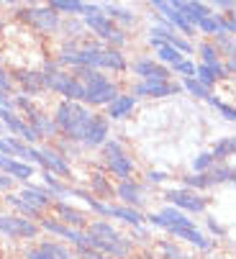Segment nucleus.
Masks as SVG:
<instances>
[{"label": "nucleus", "mask_w": 236, "mask_h": 259, "mask_svg": "<svg viewBox=\"0 0 236 259\" xmlns=\"http://www.w3.org/2000/svg\"><path fill=\"white\" fill-rule=\"evenodd\" d=\"M93 110L85 103H72V100H62L54 110V123L59 128V134H64L67 141H77L83 144L88 126L93 123Z\"/></svg>", "instance_id": "obj_1"}, {"label": "nucleus", "mask_w": 236, "mask_h": 259, "mask_svg": "<svg viewBox=\"0 0 236 259\" xmlns=\"http://www.w3.org/2000/svg\"><path fill=\"white\" fill-rule=\"evenodd\" d=\"M88 234L93 239V249L108 254L110 259H129L134 254V239L124 236L118 229L105 224V221H93L88 226Z\"/></svg>", "instance_id": "obj_2"}, {"label": "nucleus", "mask_w": 236, "mask_h": 259, "mask_svg": "<svg viewBox=\"0 0 236 259\" xmlns=\"http://www.w3.org/2000/svg\"><path fill=\"white\" fill-rule=\"evenodd\" d=\"M72 75L85 85V105H95V108L105 105L108 108L118 95H121L118 88L113 85V80L108 75H103L100 69H74Z\"/></svg>", "instance_id": "obj_3"}, {"label": "nucleus", "mask_w": 236, "mask_h": 259, "mask_svg": "<svg viewBox=\"0 0 236 259\" xmlns=\"http://www.w3.org/2000/svg\"><path fill=\"white\" fill-rule=\"evenodd\" d=\"M44 82H47V90L52 93H59L64 100H72V103H85V85L77 80L72 72H64L59 69L57 62H47L44 64Z\"/></svg>", "instance_id": "obj_4"}, {"label": "nucleus", "mask_w": 236, "mask_h": 259, "mask_svg": "<svg viewBox=\"0 0 236 259\" xmlns=\"http://www.w3.org/2000/svg\"><path fill=\"white\" fill-rule=\"evenodd\" d=\"M83 23H85V28H90L93 33H98L100 39L110 41L113 49H121V47L126 44V33H124L121 28H115V23L103 13L100 6L88 3V11H85V16H83Z\"/></svg>", "instance_id": "obj_5"}, {"label": "nucleus", "mask_w": 236, "mask_h": 259, "mask_svg": "<svg viewBox=\"0 0 236 259\" xmlns=\"http://www.w3.org/2000/svg\"><path fill=\"white\" fill-rule=\"evenodd\" d=\"M103 159H105V167L113 172V177H118V180H131V175H134V169H136V164H134V159L129 157V152L124 149V144L121 141H115V139H108L105 144H103Z\"/></svg>", "instance_id": "obj_6"}, {"label": "nucleus", "mask_w": 236, "mask_h": 259, "mask_svg": "<svg viewBox=\"0 0 236 259\" xmlns=\"http://www.w3.org/2000/svg\"><path fill=\"white\" fill-rule=\"evenodd\" d=\"M18 16L26 23H31L33 28H38L42 33H54L62 26V18L52 6H28V8H21Z\"/></svg>", "instance_id": "obj_7"}, {"label": "nucleus", "mask_w": 236, "mask_h": 259, "mask_svg": "<svg viewBox=\"0 0 236 259\" xmlns=\"http://www.w3.org/2000/svg\"><path fill=\"white\" fill-rule=\"evenodd\" d=\"M38 226H42V231H49V234L69 241L74 249H93L90 234H85L80 229H72V226L62 224V221H57V218H42V221H38Z\"/></svg>", "instance_id": "obj_8"}, {"label": "nucleus", "mask_w": 236, "mask_h": 259, "mask_svg": "<svg viewBox=\"0 0 236 259\" xmlns=\"http://www.w3.org/2000/svg\"><path fill=\"white\" fill-rule=\"evenodd\" d=\"M165 200L172 208L182 210V213H206L208 210V198L203 193H195V190H187V188H177V190L172 188V190H167L165 193Z\"/></svg>", "instance_id": "obj_9"}, {"label": "nucleus", "mask_w": 236, "mask_h": 259, "mask_svg": "<svg viewBox=\"0 0 236 259\" xmlns=\"http://www.w3.org/2000/svg\"><path fill=\"white\" fill-rule=\"evenodd\" d=\"M38 231H42V226L18 213H0V234L11 239H36Z\"/></svg>", "instance_id": "obj_10"}, {"label": "nucleus", "mask_w": 236, "mask_h": 259, "mask_svg": "<svg viewBox=\"0 0 236 259\" xmlns=\"http://www.w3.org/2000/svg\"><path fill=\"white\" fill-rule=\"evenodd\" d=\"M146 221H149L154 229H165L167 234H170L172 229L195 226V221L187 218V213H182V210H177V208H172V205H165L162 210H156V213H149Z\"/></svg>", "instance_id": "obj_11"}, {"label": "nucleus", "mask_w": 236, "mask_h": 259, "mask_svg": "<svg viewBox=\"0 0 236 259\" xmlns=\"http://www.w3.org/2000/svg\"><path fill=\"white\" fill-rule=\"evenodd\" d=\"M182 90V85L177 82H165V80H139L131 90V95L139 100V98H149V100H156V98H170V95H177Z\"/></svg>", "instance_id": "obj_12"}, {"label": "nucleus", "mask_w": 236, "mask_h": 259, "mask_svg": "<svg viewBox=\"0 0 236 259\" xmlns=\"http://www.w3.org/2000/svg\"><path fill=\"white\" fill-rule=\"evenodd\" d=\"M151 8L156 11V13H160L180 36H185V39H187V36H192L195 33V28L185 21V16L175 8V3H170V0H154V3H151Z\"/></svg>", "instance_id": "obj_13"}, {"label": "nucleus", "mask_w": 236, "mask_h": 259, "mask_svg": "<svg viewBox=\"0 0 236 259\" xmlns=\"http://www.w3.org/2000/svg\"><path fill=\"white\" fill-rule=\"evenodd\" d=\"M129 69L134 72L139 80H165V82L172 80V69H167L165 64H160V62L151 59V57H141V59H136Z\"/></svg>", "instance_id": "obj_14"}, {"label": "nucleus", "mask_w": 236, "mask_h": 259, "mask_svg": "<svg viewBox=\"0 0 236 259\" xmlns=\"http://www.w3.org/2000/svg\"><path fill=\"white\" fill-rule=\"evenodd\" d=\"M115 198H121L124 205L136 208V210H141V205L146 203L144 188H141V182H136V180H124V182H118V185H115Z\"/></svg>", "instance_id": "obj_15"}, {"label": "nucleus", "mask_w": 236, "mask_h": 259, "mask_svg": "<svg viewBox=\"0 0 236 259\" xmlns=\"http://www.w3.org/2000/svg\"><path fill=\"white\" fill-rule=\"evenodd\" d=\"M108 134H110V121L105 116H93V123L88 126V134H85V146L88 149H103V144L108 141Z\"/></svg>", "instance_id": "obj_16"}, {"label": "nucleus", "mask_w": 236, "mask_h": 259, "mask_svg": "<svg viewBox=\"0 0 236 259\" xmlns=\"http://www.w3.org/2000/svg\"><path fill=\"white\" fill-rule=\"evenodd\" d=\"M16 82L21 85V95H38V93L47 90L44 72H38V69H18Z\"/></svg>", "instance_id": "obj_17"}, {"label": "nucleus", "mask_w": 236, "mask_h": 259, "mask_svg": "<svg viewBox=\"0 0 236 259\" xmlns=\"http://www.w3.org/2000/svg\"><path fill=\"white\" fill-rule=\"evenodd\" d=\"M0 172L13 177V180H18V182H28L33 177V164L21 162V159H13V157L0 152Z\"/></svg>", "instance_id": "obj_18"}, {"label": "nucleus", "mask_w": 236, "mask_h": 259, "mask_svg": "<svg viewBox=\"0 0 236 259\" xmlns=\"http://www.w3.org/2000/svg\"><path fill=\"white\" fill-rule=\"evenodd\" d=\"M175 8L185 16V21H187L192 28H198V23H201L206 16L213 13L211 6H206V3H192V0H175Z\"/></svg>", "instance_id": "obj_19"}, {"label": "nucleus", "mask_w": 236, "mask_h": 259, "mask_svg": "<svg viewBox=\"0 0 236 259\" xmlns=\"http://www.w3.org/2000/svg\"><path fill=\"white\" fill-rule=\"evenodd\" d=\"M170 234H172L175 239H182V241L192 244L195 249H201V251H211V249H213V244H216V239L206 236L203 231H198L195 226H185V229H172Z\"/></svg>", "instance_id": "obj_20"}, {"label": "nucleus", "mask_w": 236, "mask_h": 259, "mask_svg": "<svg viewBox=\"0 0 236 259\" xmlns=\"http://www.w3.org/2000/svg\"><path fill=\"white\" fill-rule=\"evenodd\" d=\"M134 108H136V98H134L131 93H129V95H118V98L108 105L105 118H108V121H121V118H126V116L134 113Z\"/></svg>", "instance_id": "obj_21"}, {"label": "nucleus", "mask_w": 236, "mask_h": 259, "mask_svg": "<svg viewBox=\"0 0 236 259\" xmlns=\"http://www.w3.org/2000/svg\"><path fill=\"white\" fill-rule=\"evenodd\" d=\"M52 208H54V213H57V221H62V224H67V226H72V229H80V226L88 224L85 213L77 210V208H72L69 203H54Z\"/></svg>", "instance_id": "obj_22"}, {"label": "nucleus", "mask_w": 236, "mask_h": 259, "mask_svg": "<svg viewBox=\"0 0 236 259\" xmlns=\"http://www.w3.org/2000/svg\"><path fill=\"white\" fill-rule=\"evenodd\" d=\"M18 195H21L28 205H33L36 210H47V208L54 205L52 195H49L47 190H42V188H33V185H23V190H21Z\"/></svg>", "instance_id": "obj_23"}, {"label": "nucleus", "mask_w": 236, "mask_h": 259, "mask_svg": "<svg viewBox=\"0 0 236 259\" xmlns=\"http://www.w3.org/2000/svg\"><path fill=\"white\" fill-rule=\"evenodd\" d=\"M42 154L47 159V172H54V175H62V177H72V167H69L64 154H59L57 149H52V146H44Z\"/></svg>", "instance_id": "obj_24"}, {"label": "nucleus", "mask_w": 236, "mask_h": 259, "mask_svg": "<svg viewBox=\"0 0 236 259\" xmlns=\"http://www.w3.org/2000/svg\"><path fill=\"white\" fill-rule=\"evenodd\" d=\"M226 77H228V75H226V69H223V62H221V64H216V67L198 64V69H195V80H198L201 85H206L208 90H211L216 82L226 80Z\"/></svg>", "instance_id": "obj_25"}, {"label": "nucleus", "mask_w": 236, "mask_h": 259, "mask_svg": "<svg viewBox=\"0 0 236 259\" xmlns=\"http://www.w3.org/2000/svg\"><path fill=\"white\" fill-rule=\"evenodd\" d=\"M198 31H201L203 36H213V39L228 36V31H226V21H223V13H211V16H206V18L198 23Z\"/></svg>", "instance_id": "obj_26"}, {"label": "nucleus", "mask_w": 236, "mask_h": 259, "mask_svg": "<svg viewBox=\"0 0 236 259\" xmlns=\"http://www.w3.org/2000/svg\"><path fill=\"white\" fill-rule=\"evenodd\" d=\"M28 126L38 134V139H44V136H57V134H59L54 118H49V116H44V113H38V110H33V113L28 116Z\"/></svg>", "instance_id": "obj_27"}, {"label": "nucleus", "mask_w": 236, "mask_h": 259, "mask_svg": "<svg viewBox=\"0 0 236 259\" xmlns=\"http://www.w3.org/2000/svg\"><path fill=\"white\" fill-rule=\"evenodd\" d=\"M131 64L126 62V54L121 49H113V47H105L103 49V62H100V69H113V72H126Z\"/></svg>", "instance_id": "obj_28"}, {"label": "nucleus", "mask_w": 236, "mask_h": 259, "mask_svg": "<svg viewBox=\"0 0 236 259\" xmlns=\"http://www.w3.org/2000/svg\"><path fill=\"white\" fill-rule=\"evenodd\" d=\"M211 154H213L216 164H226V162H228V157H236L233 136H221V139L211 146Z\"/></svg>", "instance_id": "obj_29"}, {"label": "nucleus", "mask_w": 236, "mask_h": 259, "mask_svg": "<svg viewBox=\"0 0 236 259\" xmlns=\"http://www.w3.org/2000/svg\"><path fill=\"white\" fill-rule=\"evenodd\" d=\"M0 152L3 154H8V157H18L21 162L26 159V154H28V144H23L21 139H16V136H0Z\"/></svg>", "instance_id": "obj_30"}, {"label": "nucleus", "mask_w": 236, "mask_h": 259, "mask_svg": "<svg viewBox=\"0 0 236 259\" xmlns=\"http://www.w3.org/2000/svg\"><path fill=\"white\" fill-rule=\"evenodd\" d=\"M154 59L160 62V64H165L167 69H172L175 64H180L182 59H185V54L182 52H177L175 47H170V44H160L154 49Z\"/></svg>", "instance_id": "obj_31"}, {"label": "nucleus", "mask_w": 236, "mask_h": 259, "mask_svg": "<svg viewBox=\"0 0 236 259\" xmlns=\"http://www.w3.org/2000/svg\"><path fill=\"white\" fill-rule=\"evenodd\" d=\"M49 6H52L57 13H67L69 18H72V16H74V18H77V16L83 18L85 11H88V3H80V0H52Z\"/></svg>", "instance_id": "obj_32"}, {"label": "nucleus", "mask_w": 236, "mask_h": 259, "mask_svg": "<svg viewBox=\"0 0 236 259\" xmlns=\"http://www.w3.org/2000/svg\"><path fill=\"white\" fill-rule=\"evenodd\" d=\"M103 11H105V16L113 21V23H121V26H134L136 23V13H131V11H126V8H121V6H100Z\"/></svg>", "instance_id": "obj_33"}, {"label": "nucleus", "mask_w": 236, "mask_h": 259, "mask_svg": "<svg viewBox=\"0 0 236 259\" xmlns=\"http://www.w3.org/2000/svg\"><path fill=\"white\" fill-rule=\"evenodd\" d=\"M6 203H8L11 208H16V210H18V215H23V218H28V221H31V218H38V221H42V210H36L33 205H28L21 195H11V193H8Z\"/></svg>", "instance_id": "obj_34"}, {"label": "nucleus", "mask_w": 236, "mask_h": 259, "mask_svg": "<svg viewBox=\"0 0 236 259\" xmlns=\"http://www.w3.org/2000/svg\"><path fill=\"white\" fill-rule=\"evenodd\" d=\"M90 185H93V195H95V198L100 195L103 200H110L113 193H115L113 185L103 177V172H93V175H90Z\"/></svg>", "instance_id": "obj_35"}, {"label": "nucleus", "mask_w": 236, "mask_h": 259, "mask_svg": "<svg viewBox=\"0 0 236 259\" xmlns=\"http://www.w3.org/2000/svg\"><path fill=\"white\" fill-rule=\"evenodd\" d=\"M182 188L187 190H195V193H203V190H211L213 185H211V177L208 175H185L182 177Z\"/></svg>", "instance_id": "obj_36"}, {"label": "nucleus", "mask_w": 236, "mask_h": 259, "mask_svg": "<svg viewBox=\"0 0 236 259\" xmlns=\"http://www.w3.org/2000/svg\"><path fill=\"white\" fill-rule=\"evenodd\" d=\"M198 54H201V64H208V67L221 64V52L216 49L213 41H203V44H198Z\"/></svg>", "instance_id": "obj_37"}, {"label": "nucleus", "mask_w": 236, "mask_h": 259, "mask_svg": "<svg viewBox=\"0 0 236 259\" xmlns=\"http://www.w3.org/2000/svg\"><path fill=\"white\" fill-rule=\"evenodd\" d=\"M213 167H216V159H213L211 152H201V154L192 157V172L195 175H208Z\"/></svg>", "instance_id": "obj_38"}, {"label": "nucleus", "mask_w": 236, "mask_h": 259, "mask_svg": "<svg viewBox=\"0 0 236 259\" xmlns=\"http://www.w3.org/2000/svg\"><path fill=\"white\" fill-rule=\"evenodd\" d=\"M156 251H160V259H187L185 251L170 239H162L160 244H156Z\"/></svg>", "instance_id": "obj_39"}, {"label": "nucleus", "mask_w": 236, "mask_h": 259, "mask_svg": "<svg viewBox=\"0 0 236 259\" xmlns=\"http://www.w3.org/2000/svg\"><path fill=\"white\" fill-rule=\"evenodd\" d=\"M182 90H187V93H190L192 98H198V100H206V103H208V100L213 98V93H211V90H208L206 85H201V82L195 80V77H190V80H182Z\"/></svg>", "instance_id": "obj_40"}, {"label": "nucleus", "mask_w": 236, "mask_h": 259, "mask_svg": "<svg viewBox=\"0 0 236 259\" xmlns=\"http://www.w3.org/2000/svg\"><path fill=\"white\" fill-rule=\"evenodd\" d=\"M42 177H44V182H47V188L52 190V195H57V198H67V195H69V190H72V188H67L64 182H59L54 172H47V169H44V172H42Z\"/></svg>", "instance_id": "obj_41"}, {"label": "nucleus", "mask_w": 236, "mask_h": 259, "mask_svg": "<svg viewBox=\"0 0 236 259\" xmlns=\"http://www.w3.org/2000/svg\"><path fill=\"white\" fill-rule=\"evenodd\" d=\"M213 44H216V49L221 52V57L236 59V39H233V36H221V39H216Z\"/></svg>", "instance_id": "obj_42"}, {"label": "nucleus", "mask_w": 236, "mask_h": 259, "mask_svg": "<svg viewBox=\"0 0 236 259\" xmlns=\"http://www.w3.org/2000/svg\"><path fill=\"white\" fill-rule=\"evenodd\" d=\"M208 177H211L213 188H216V185H226L228 177H231V164H216V167L208 172Z\"/></svg>", "instance_id": "obj_43"}, {"label": "nucleus", "mask_w": 236, "mask_h": 259, "mask_svg": "<svg viewBox=\"0 0 236 259\" xmlns=\"http://www.w3.org/2000/svg\"><path fill=\"white\" fill-rule=\"evenodd\" d=\"M195 69H198V64H195L192 59H187V57H185L180 64H175V67H172V72H175V75H180L182 80H190V77H195Z\"/></svg>", "instance_id": "obj_44"}, {"label": "nucleus", "mask_w": 236, "mask_h": 259, "mask_svg": "<svg viewBox=\"0 0 236 259\" xmlns=\"http://www.w3.org/2000/svg\"><path fill=\"white\" fill-rule=\"evenodd\" d=\"M42 249L44 251H49L54 259H72V251L69 249H64L62 244H57V241H44L42 244Z\"/></svg>", "instance_id": "obj_45"}, {"label": "nucleus", "mask_w": 236, "mask_h": 259, "mask_svg": "<svg viewBox=\"0 0 236 259\" xmlns=\"http://www.w3.org/2000/svg\"><path fill=\"white\" fill-rule=\"evenodd\" d=\"M208 105H213L221 116H226L228 121H236V105H228V103H223V100H218V98H211L208 100Z\"/></svg>", "instance_id": "obj_46"}, {"label": "nucleus", "mask_w": 236, "mask_h": 259, "mask_svg": "<svg viewBox=\"0 0 236 259\" xmlns=\"http://www.w3.org/2000/svg\"><path fill=\"white\" fill-rule=\"evenodd\" d=\"M59 31H64L67 36H80V33L85 31V23H83V21H77V18H74V21L69 18V21H62Z\"/></svg>", "instance_id": "obj_47"}, {"label": "nucleus", "mask_w": 236, "mask_h": 259, "mask_svg": "<svg viewBox=\"0 0 236 259\" xmlns=\"http://www.w3.org/2000/svg\"><path fill=\"white\" fill-rule=\"evenodd\" d=\"M77 259H110V256L98 249H77Z\"/></svg>", "instance_id": "obj_48"}, {"label": "nucleus", "mask_w": 236, "mask_h": 259, "mask_svg": "<svg viewBox=\"0 0 236 259\" xmlns=\"http://www.w3.org/2000/svg\"><path fill=\"white\" fill-rule=\"evenodd\" d=\"M146 180H149L151 185H162V182L170 180V175L162 172V169H149V172H146Z\"/></svg>", "instance_id": "obj_49"}, {"label": "nucleus", "mask_w": 236, "mask_h": 259, "mask_svg": "<svg viewBox=\"0 0 236 259\" xmlns=\"http://www.w3.org/2000/svg\"><path fill=\"white\" fill-rule=\"evenodd\" d=\"M211 8H218V11H223V16H226V13L236 11V0H216Z\"/></svg>", "instance_id": "obj_50"}, {"label": "nucleus", "mask_w": 236, "mask_h": 259, "mask_svg": "<svg viewBox=\"0 0 236 259\" xmlns=\"http://www.w3.org/2000/svg\"><path fill=\"white\" fill-rule=\"evenodd\" d=\"M223 21H226V31H228V36H233V39H236V11L226 13Z\"/></svg>", "instance_id": "obj_51"}, {"label": "nucleus", "mask_w": 236, "mask_h": 259, "mask_svg": "<svg viewBox=\"0 0 236 259\" xmlns=\"http://www.w3.org/2000/svg\"><path fill=\"white\" fill-rule=\"evenodd\" d=\"M11 88H13L11 75H8V72H6L3 67H0V90H3V93H11Z\"/></svg>", "instance_id": "obj_52"}, {"label": "nucleus", "mask_w": 236, "mask_h": 259, "mask_svg": "<svg viewBox=\"0 0 236 259\" xmlns=\"http://www.w3.org/2000/svg\"><path fill=\"white\" fill-rule=\"evenodd\" d=\"M206 224H208V231H211V234H216V236H226V229L218 224L216 218H206Z\"/></svg>", "instance_id": "obj_53"}, {"label": "nucleus", "mask_w": 236, "mask_h": 259, "mask_svg": "<svg viewBox=\"0 0 236 259\" xmlns=\"http://www.w3.org/2000/svg\"><path fill=\"white\" fill-rule=\"evenodd\" d=\"M26 259H54V256L38 246V249H28V251H26Z\"/></svg>", "instance_id": "obj_54"}, {"label": "nucleus", "mask_w": 236, "mask_h": 259, "mask_svg": "<svg viewBox=\"0 0 236 259\" xmlns=\"http://www.w3.org/2000/svg\"><path fill=\"white\" fill-rule=\"evenodd\" d=\"M13 177H8V175H3V172H0V190H11L13 188Z\"/></svg>", "instance_id": "obj_55"}, {"label": "nucleus", "mask_w": 236, "mask_h": 259, "mask_svg": "<svg viewBox=\"0 0 236 259\" xmlns=\"http://www.w3.org/2000/svg\"><path fill=\"white\" fill-rule=\"evenodd\" d=\"M223 69H226L228 77H236V59H226L223 62Z\"/></svg>", "instance_id": "obj_56"}, {"label": "nucleus", "mask_w": 236, "mask_h": 259, "mask_svg": "<svg viewBox=\"0 0 236 259\" xmlns=\"http://www.w3.org/2000/svg\"><path fill=\"white\" fill-rule=\"evenodd\" d=\"M134 234L139 236V241H149V234H146L144 226H134Z\"/></svg>", "instance_id": "obj_57"}, {"label": "nucleus", "mask_w": 236, "mask_h": 259, "mask_svg": "<svg viewBox=\"0 0 236 259\" xmlns=\"http://www.w3.org/2000/svg\"><path fill=\"white\" fill-rule=\"evenodd\" d=\"M134 259H160V256H154L151 251H141V254H136Z\"/></svg>", "instance_id": "obj_58"}, {"label": "nucleus", "mask_w": 236, "mask_h": 259, "mask_svg": "<svg viewBox=\"0 0 236 259\" xmlns=\"http://www.w3.org/2000/svg\"><path fill=\"white\" fill-rule=\"evenodd\" d=\"M231 185H236V167H231V177H228Z\"/></svg>", "instance_id": "obj_59"}, {"label": "nucleus", "mask_w": 236, "mask_h": 259, "mask_svg": "<svg viewBox=\"0 0 236 259\" xmlns=\"http://www.w3.org/2000/svg\"><path fill=\"white\" fill-rule=\"evenodd\" d=\"M233 146H236V136H233Z\"/></svg>", "instance_id": "obj_60"}, {"label": "nucleus", "mask_w": 236, "mask_h": 259, "mask_svg": "<svg viewBox=\"0 0 236 259\" xmlns=\"http://www.w3.org/2000/svg\"><path fill=\"white\" fill-rule=\"evenodd\" d=\"M0 31H3V23H0Z\"/></svg>", "instance_id": "obj_61"}, {"label": "nucleus", "mask_w": 236, "mask_h": 259, "mask_svg": "<svg viewBox=\"0 0 236 259\" xmlns=\"http://www.w3.org/2000/svg\"><path fill=\"white\" fill-rule=\"evenodd\" d=\"M0 128H3V123H0Z\"/></svg>", "instance_id": "obj_62"}]
</instances>
